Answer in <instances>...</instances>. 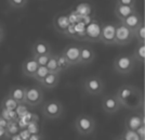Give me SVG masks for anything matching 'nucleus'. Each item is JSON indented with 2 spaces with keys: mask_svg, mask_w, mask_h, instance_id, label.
I'll return each instance as SVG.
<instances>
[{
  "mask_svg": "<svg viewBox=\"0 0 145 140\" xmlns=\"http://www.w3.org/2000/svg\"><path fill=\"white\" fill-rule=\"evenodd\" d=\"M121 108H126L133 111L143 110L144 106V96L141 89L133 85L120 86L115 93Z\"/></svg>",
  "mask_w": 145,
  "mask_h": 140,
  "instance_id": "f257e3e1",
  "label": "nucleus"
},
{
  "mask_svg": "<svg viewBox=\"0 0 145 140\" xmlns=\"http://www.w3.org/2000/svg\"><path fill=\"white\" fill-rule=\"evenodd\" d=\"M74 126L76 131L80 136H90L93 134L97 123L95 120L88 114H79L74 122Z\"/></svg>",
  "mask_w": 145,
  "mask_h": 140,
  "instance_id": "f03ea898",
  "label": "nucleus"
},
{
  "mask_svg": "<svg viewBox=\"0 0 145 140\" xmlns=\"http://www.w3.org/2000/svg\"><path fill=\"white\" fill-rule=\"evenodd\" d=\"M137 65L131 55H118L114 60L113 68L117 74L120 75H128L131 74Z\"/></svg>",
  "mask_w": 145,
  "mask_h": 140,
  "instance_id": "7ed1b4c3",
  "label": "nucleus"
},
{
  "mask_svg": "<svg viewBox=\"0 0 145 140\" xmlns=\"http://www.w3.org/2000/svg\"><path fill=\"white\" fill-rule=\"evenodd\" d=\"M41 113L48 120H57L64 115V106L61 101L56 99H51L43 103Z\"/></svg>",
  "mask_w": 145,
  "mask_h": 140,
  "instance_id": "20e7f679",
  "label": "nucleus"
},
{
  "mask_svg": "<svg viewBox=\"0 0 145 140\" xmlns=\"http://www.w3.org/2000/svg\"><path fill=\"white\" fill-rule=\"evenodd\" d=\"M134 39V33L121 22L115 24V46H127Z\"/></svg>",
  "mask_w": 145,
  "mask_h": 140,
  "instance_id": "39448f33",
  "label": "nucleus"
},
{
  "mask_svg": "<svg viewBox=\"0 0 145 140\" xmlns=\"http://www.w3.org/2000/svg\"><path fill=\"white\" fill-rule=\"evenodd\" d=\"M43 101V91L38 86L26 87L25 91V104L29 108H35L41 104Z\"/></svg>",
  "mask_w": 145,
  "mask_h": 140,
  "instance_id": "423d86ee",
  "label": "nucleus"
},
{
  "mask_svg": "<svg viewBox=\"0 0 145 140\" xmlns=\"http://www.w3.org/2000/svg\"><path fill=\"white\" fill-rule=\"evenodd\" d=\"M104 82L99 76H89L84 82V89L91 96H99L104 90Z\"/></svg>",
  "mask_w": 145,
  "mask_h": 140,
  "instance_id": "0eeeda50",
  "label": "nucleus"
},
{
  "mask_svg": "<svg viewBox=\"0 0 145 140\" xmlns=\"http://www.w3.org/2000/svg\"><path fill=\"white\" fill-rule=\"evenodd\" d=\"M143 124H145L144 110L137 111L134 113L129 114L125 120V128L130 129V130H137Z\"/></svg>",
  "mask_w": 145,
  "mask_h": 140,
  "instance_id": "6e6552de",
  "label": "nucleus"
},
{
  "mask_svg": "<svg viewBox=\"0 0 145 140\" xmlns=\"http://www.w3.org/2000/svg\"><path fill=\"white\" fill-rule=\"evenodd\" d=\"M100 41L105 46H115V24L104 23L101 25Z\"/></svg>",
  "mask_w": 145,
  "mask_h": 140,
  "instance_id": "1a4fd4ad",
  "label": "nucleus"
},
{
  "mask_svg": "<svg viewBox=\"0 0 145 140\" xmlns=\"http://www.w3.org/2000/svg\"><path fill=\"white\" fill-rule=\"evenodd\" d=\"M102 109L107 114H114L121 109V105L115 95H106L102 99Z\"/></svg>",
  "mask_w": 145,
  "mask_h": 140,
  "instance_id": "9d476101",
  "label": "nucleus"
},
{
  "mask_svg": "<svg viewBox=\"0 0 145 140\" xmlns=\"http://www.w3.org/2000/svg\"><path fill=\"white\" fill-rule=\"evenodd\" d=\"M62 55L65 57L67 61L69 62L71 65H78L79 57H80V46L78 45H67L63 49Z\"/></svg>",
  "mask_w": 145,
  "mask_h": 140,
  "instance_id": "9b49d317",
  "label": "nucleus"
},
{
  "mask_svg": "<svg viewBox=\"0 0 145 140\" xmlns=\"http://www.w3.org/2000/svg\"><path fill=\"white\" fill-rule=\"evenodd\" d=\"M100 36H101V24L97 20H93L86 28V39L92 43H97L100 41Z\"/></svg>",
  "mask_w": 145,
  "mask_h": 140,
  "instance_id": "f8f14e48",
  "label": "nucleus"
},
{
  "mask_svg": "<svg viewBox=\"0 0 145 140\" xmlns=\"http://www.w3.org/2000/svg\"><path fill=\"white\" fill-rule=\"evenodd\" d=\"M52 49L48 41L43 39H38L31 46V57H37V55H51Z\"/></svg>",
  "mask_w": 145,
  "mask_h": 140,
  "instance_id": "ddd939ff",
  "label": "nucleus"
},
{
  "mask_svg": "<svg viewBox=\"0 0 145 140\" xmlns=\"http://www.w3.org/2000/svg\"><path fill=\"white\" fill-rule=\"evenodd\" d=\"M121 23L123 25H126L128 28H130L131 31L134 32L137 28H139L140 26L144 23V20H143L142 15L138 11H135L132 14H130L128 18H125L123 21H121Z\"/></svg>",
  "mask_w": 145,
  "mask_h": 140,
  "instance_id": "4468645a",
  "label": "nucleus"
},
{
  "mask_svg": "<svg viewBox=\"0 0 145 140\" xmlns=\"http://www.w3.org/2000/svg\"><path fill=\"white\" fill-rule=\"evenodd\" d=\"M94 59H95V52L90 46H80L79 64L88 65V64H91Z\"/></svg>",
  "mask_w": 145,
  "mask_h": 140,
  "instance_id": "2eb2a0df",
  "label": "nucleus"
},
{
  "mask_svg": "<svg viewBox=\"0 0 145 140\" xmlns=\"http://www.w3.org/2000/svg\"><path fill=\"white\" fill-rule=\"evenodd\" d=\"M38 66L39 65L37 64L36 60L33 57H29V58L25 59L23 63H22V74L24 75L25 77H31L33 78Z\"/></svg>",
  "mask_w": 145,
  "mask_h": 140,
  "instance_id": "dca6fc26",
  "label": "nucleus"
},
{
  "mask_svg": "<svg viewBox=\"0 0 145 140\" xmlns=\"http://www.w3.org/2000/svg\"><path fill=\"white\" fill-rule=\"evenodd\" d=\"M25 91H26V87L24 86H12L9 89L8 97L12 98L18 104L25 103Z\"/></svg>",
  "mask_w": 145,
  "mask_h": 140,
  "instance_id": "f3484780",
  "label": "nucleus"
},
{
  "mask_svg": "<svg viewBox=\"0 0 145 140\" xmlns=\"http://www.w3.org/2000/svg\"><path fill=\"white\" fill-rule=\"evenodd\" d=\"M69 25H71V22H69L68 15H65V14H60L53 20V27L59 33L65 34Z\"/></svg>",
  "mask_w": 145,
  "mask_h": 140,
  "instance_id": "a211bd4d",
  "label": "nucleus"
},
{
  "mask_svg": "<svg viewBox=\"0 0 145 140\" xmlns=\"http://www.w3.org/2000/svg\"><path fill=\"white\" fill-rule=\"evenodd\" d=\"M60 83V74H55V73H49L43 80L40 83V85L42 88L47 89V90H52L57 87Z\"/></svg>",
  "mask_w": 145,
  "mask_h": 140,
  "instance_id": "6ab92c4d",
  "label": "nucleus"
},
{
  "mask_svg": "<svg viewBox=\"0 0 145 140\" xmlns=\"http://www.w3.org/2000/svg\"><path fill=\"white\" fill-rule=\"evenodd\" d=\"M137 9L135 7H129V6H120V5H116L115 6V10H114V13H115L116 18L118 20L123 21L126 18H128L130 14H132L133 12H135Z\"/></svg>",
  "mask_w": 145,
  "mask_h": 140,
  "instance_id": "aec40b11",
  "label": "nucleus"
},
{
  "mask_svg": "<svg viewBox=\"0 0 145 140\" xmlns=\"http://www.w3.org/2000/svg\"><path fill=\"white\" fill-rule=\"evenodd\" d=\"M132 58L134 59V61L137 63H141V64H144L145 62V43H138L135 48L133 50Z\"/></svg>",
  "mask_w": 145,
  "mask_h": 140,
  "instance_id": "412c9836",
  "label": "nucleus"
},
{
  "mask_svg": "<svg viewBox=\"0 0 145 140\" xmlns=\"http://www.w3.org/2000/svg\"><path fill=\"white\" fill-rule=\"evenodd\" d=\"M55 58H56V63H57V67H59V72L61 73H65L68 71V68L72 66L69 64V62L65 59V57L62 53H55Z\"/></svg>",
  "mask_w": 145,
  "mask_h": 140,
  "instance_id": "4be33fe9",
  "label": "nucleus"
},
{
  "mask_svg": "<svg viewBox=\"0 0 145 140\" xmlns=\"http://www.w3.org/2000/svg\"><path fill=\"white\" fill-rule=\"evenodd\" d=\"M18 103L16 101H14L12 98L7 96L6 98L2 99L1 104H0V108H1V109L8 110V111H15V109L18 108Z\"/></svg>",
  "mask_w": 145,
  "mask_h": 140,
  "instance_id": "5701e85b",
  "label": "nucleus"
},
{
  "mask_svg": "<svg viewBox=\"0 0 145 140\" xmlns=\"http://www.w3.org/2000/svg\"><path fill=\"white\" fill-rule=\"evenodd\" d=\"M6 131L8 137H13L15 135H18L20 131V126H18V121H12V122H8L6 126Z\"/></svg>",
  "mask_w": 145,
  "mask_h": 140,
  "instance_id": "b1692460",
  "label": "nucleus"
},
{
  "mask_svg": "<svg viewBox=\"0 0 145 140\" xmlns=\"http://www.w3.org/2000/svg\"><path fill=\"white\" fill-rule=\"evenodd\" d=\"M46 67L48 68L49 73L60 74V72H59V67H57V63H56L55 53H51V55H50V59H49V61H48V63H47Z\"/></svg>",
  "mask_w": 145,
  "mask_h": 140,
  "instance_id": "393cba45",
  "label": "nucleus"
},
{
  "mask_svg": "<svg viewBox=\"0 0 145 140\" xmlns=\"http://www.w3.org/2000/svg\"><path fill=\"white\" fill-rule=\"evenodd\" d=\"M0 116H2L6 121L8 122H12V121H18V117L15 113V111H8V110L1 109L0 108Z\"/></svg>",
  "mask_w": 145,
  "mask_h": 140,
  "instance_id": "a878e982",
  "label": "nucleus"
},
{
  "mask_svg": "<svg viewBox=\"0 0 145 140\" xmlns=\"http://www.w3.org/2000/svg\"><path fill=\"white\" fill-rule=\"evenodd\" d=\"M48 74H49V71L46 66H38L36 73H35V75H34V77H33V78L40 84V83L43 80V78H44Z\"/></svg>",
  "mask_w": 145,
  "mask_h": 140,
  "instance_id": "bb28decb",
  "label": "nucleus"
},
{
  "mask_svg": "<svg viewBox=\"0 0 145 140\" xmlns=\"http://www.w3.org/2000/svg\"><path fill=\"white\" fill-rule=\"evenodd\" d=\"M134 33V39H137L138 43H145V24H143L140 26L139 28H137Z\"/></svg>",
  "mask_w": 145,
  "mask_h": 140,
  "instance_id": "cd10ccee",
  "label": "nucleus"
},
{
  "mask_svg": "<svg viewBox=\"0 0 145 140\" xmlns=\"http://www.w3.org/2000/svg\"><path fill=\"white\" fill-rule=\"evenodd\" d=\"M120 136L125 140H141L140 137L138 136V134L135 133V130H130V129H127V128H123Z\"/></svg>",
  "mask_w": 145,
  "mask_h": 140,
  "instance_id": "c85d7f7f",
  "label": "nucleus"
},
{
  "mask_svg": "<svg viewBox=\"0 0 145 140\" xmlns=\"http://www.w3.org/2000/svg\"><path fill=\"white\" fill-rule=\"evenodd\" d=\"M28 0H8L10 7H12L13 9H22L27 5Z\"/></svg>",
  "mask_w": 145,
  "mask_h": 140,
  "instance_id": "c756f323",
  "label": "nucleus"
},
{
  "mask_svg": "<svg viewBox=\"0 0 145 140\" xmlns=\"http://www.w3.org/2000/svg\"><path fill=\"white\" fill-rule=\"evenodd\" d=\"M28 105L27 104H25V103H21V104H18V108L15 109V113H16V115H18V118H21L23 115H25L29 110H28Z\"/></svg>",
  "mask_w": 145,
  "mask_h": 140,
  "instance_id": "7c9ffc66",
  "label": "nucleus"
},
{
  "mask_svg": "<svg viewBox=\"0 0 145 140\" xmlns=\"http://www.w3.org/2000/svg\"><path fill=\"white\" fill-rule=\"evenodd\" d=\"M50 55H37V57H33L35 60H36L37 64L39 66H46L47 63H48L49 59H50Z\"/></svg>",
  "mask_w": 145,
  "mask_h": 140,
  "instance_id": "2f4dec72",
  "label": "nucleus"
},
{
  "mask_svg": "<svg viewBox=\"0 0 145 140\" xmlns=\"http://www.w3.org/2000/svg\"><path fill=\"white\" fill-rule=\"evenodd\" d=\"M137 0H116V5L120 6H129V7H135Z\"/></svg>",
  "mask_w": 145,
  "mask_h": 140,
  "instance_id": "473e14b6",
  "label": "nucleus"
},
{
  "mask_svg": "<svg viewBox=\"0 0 145 140\" xmlns=\"http://www.w3.org/2000/svg\"><path fill=\"white\" fill-rule=\"evenodd\" d=\"M135 133L138 134V136L140 137V139L145 140V124L141 125V126L135 130Z\"/></svg>",
  "mask_w": 145,
  "mask_h": 140,
  "instance_id": "72a5a7b5",
  "label": "nucleus"
},
{
  "mask_svg": "<svg viewBox=\"0 0 145 140\" xmlns=\"http://www.w3.org/2000/svg\"><path fill=\"white\" fill-rule=\"evenodd\" d=\"M7 131H6V128L3 127H0V140H3L5 138H7Z\"/></svg>",
  "mask_w": 145,
  "mask_h": 140,
  "instance_id": "f704fd0d",
  "label": "nucleus"
},
{
  "mask_svg": "<svg viewBox=\"0 0 145 140\" xmlns=\"http://www.w3.org/2000/svg\"><path fill=\"white\" fill-rule=\"evenodd\" d=\"M5 35H6L5 27H3V25H2V24H0V43L3 40V38H5Z\"/></svg>",
  "mask_w": 145,
  "mask_h": 140,
  "instance_id": "c9c22d12",
  "label": "nucleus"
},
{
  "mask_svg": "<svg viewBox=\"0 0 145 140\" xmlns=\"http://www.w3.org/2000/svg\"><path fill=\"white\" fill-rule=\"evenodd\" d=\"M7 124H8V121H6V120H5L2 116H0V127L6 128Z\"/></svg>",
  "mask_w": 145,
  "mask_h": 140,
  "instance_id": "e433bc0d",
  "label": "nucleus"
},
{
  "mask_svg": "<svg viewBox=\"0 0 145 140\" xmlns=\"http://www.w3.org/2000/svg\"><path fill=\"white\" fill-rule=\"evenodd\" d=\"M113 140H125V139H123V138L121 137L120 135H119V136H116V137H115V138H114Z\"/></svg>",
  "mask_w": 145,
  "mask_h": 140,
  "instance_id": "4c0bfd02",
  "label": "nucleus"
}]
</instances>
